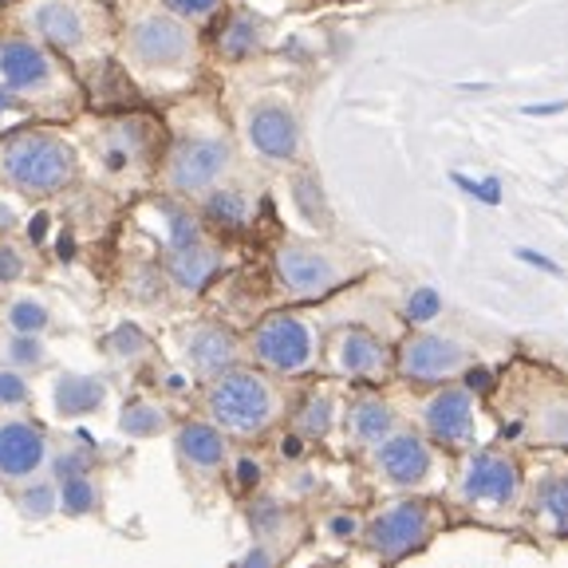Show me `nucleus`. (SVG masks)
<instances>
[{"instance_id":"14","label":"nucleus","mask_w":568,"mask_h":568,"mask_svg":"<svg viewBox=\"0 0 568 568\" xmlns=\"http://www.w3.org/2000/svg\"><path fill=\"white\" fill-rule=\"evenodd\" d=\"M466 347L435 332H418L399 347V375L410 383H443L466 367Z\"/></svg>"},{"instance_id":"24","label":"nucleus","mask_w":568,"mask_h":568,"mask_svg":"<svg viewBox=\"0 0 568 568\" xmlns=\"http://www.w3.org/2000/svg\"><path fill=\"white\" fill-rule=\"evenodd\" d=\"M52 399L63 418L95 415L106 403V383L95 379V375H60L52 387Z\"/></svg>"},{"instance_id":"29","label":"nucleus","mask_w":568,"mask_h":568,"mask_svg":"<svg viewBox=\"0 0 568 568\" xmlns=\"http://www.w3.org/2000/svg\"><path fill=\"white\" fill-rule=\"evenodd\" d=\"M99 486L88 478V474H80V478H63V486H60V509L63 514H71V517H88V514H95L99 509Z\"/></svg>"},{"instance_id":"37","label":"nucleus","mask_w":568,"mask_h":568,"mask_svg":"<svg viewBox=\"0 0 568 568\" xmlns=\"http://www.w3.org/2000/svg\"><path fill=\"white\" fill-rule=\"evenodd\" d=\"M438 312H443V301H438L435 288H418V293H410V301H407L410 324H426V320H435Z\"/></svg>"},{"instance_id":"21","label":"nucleus","mask_w":568,"mask_h":568,"mask_svg":"<svg viewBox=\"0 0 568 568\" xmlns=\"http://www.w3.org/2000/svg\"><path fill=\"white\" fill-rule=\"evenodd\" d=\"M332 367H336L339 375H347V379H379L383 372H387L390 355H387V344H383L375 332L367 328H344L336 332V339H332Z\"/></svg>"},{"instance_id":"16","label":"nucleus","mask_w":568,"mask_h":568,"mask_svg":"<svg viewBox=\"0 0 568 568\" xmlns=\"http://www.w3.org/2000/svg\"><path fill=\"white\" fill-rule=\"evenodd\" d=\"M222 268H225V253H222V245L210 237L162 253V273H166V281L174 284L178 293H186V296L205 293V288L222 276Z\"/></svg>"},{"instance_id":"12","label":"nucleus","mask_w":568,"mask_h":568,"mask_svg":"<svg viewBox=\"0 0 568 568\" xmlns=\"http://www.w3.org/2000/svg\"><path fill=\"white\" fill-rule=\"evenodd\" d=\"M52 462L48 430L32 418L0 423V481H32Z\"/></svg>"},{"instance_id":"9","label":"nucleus","mask_w":568,"mask_h":568,"mask_svg":"<svg viewBox=\"0 0 568 568\" xmlns=\"http://www.w3.org/2000/svg\"><path fill=\"white\" fill-rule=\"evenodd\" d=\"M241 134L245 142L253 146V154L265 162H296L301 159V146H304V134H301V119L296 111L284 99H253L245 106V115H241Z\"/></svg>"},{"instance_id":"40","label":"nucleus","mask_w":568,"mask_h":568,"mask_svg":"<svg viewBox=\"0 0 568 568\" xmlns=\"http://www.w3.org/2000/svg\"><path fill=\"white\" fill-rule=\"evenodd\" d=\"M17 225H20V213L9 205V197H0V237H9Z\"/></svg>"},{"instance_id":"28","label":"nucleus","mask_w":568,"mask_h":568,"mask_svg":"<svg viewBox=\"0 0 568 568\" xmlns=\"http://www.w3.org/2000/svg\"><path fill=\"white\" fill-rule=\"evenodd\" d=\"M532 509L549 517L557 529H568V478H545L532 494Z\"/></svg>"},{"instance_id":"44","label":"nucleus","mask_w":568,"mask_h":568,"mask_svg":"<svg viewBox=\"0 0 568 568\" xmlns=\"http://www.w3.org/2000/svg\"><path fill=\"white\" fill-rule=\"evenodd\" d=\"M521 257L529 261V265H537V268H545V273H560L557 265H552L549 257H537V253H529V248H521Z\"/></svg>"},{"instance_id":"42","label":"nucleus","mask_w":568,"mask_h":568,"mask_svg":"<svg viewBox=\"0 0 568 568\" xmlns=\"http://www.w3.org/2000/svg\"><path fill=\"white\" fill-rule=\"evenodd\" d=\"M328 529L336 532L339 541H347V537H355V532H359V521H355V517H332Z\"/></svg>"},{"instance_id":"2","label":"nucleus","mask_w":568,"mask_h":568,"mask_svg":"<svg viewBox=\"0 0 568 568\" xmlns=\"http://www.w3.org/2000/svg\"><path fill=\"white\" fill-rule=\"evenodd\" d=\"M0 91L40 123H75L91 111V95L80 71L44 40L0 28Z\"/></svg>"},{"instance_id":"18","label":"nucleus","mask_w":568,"mask_h":568,"mask_svg":"<svg viewBox=\"0 0 568 568\" xmlns=\"http://www.w3.org/2000/svg\"><path fill=\"white\" fill-rule=\"evenodd\" d=\"M268 44V24L253 9H222L213 28V55L222 63H245L261 55Z\"/></svg>"},{"instance_id":"33","label":"nucleus","mask_w":568,"mask_h":568,"mask_svg":"<svg viewBox=\"0 0 568 568\" xmlns=\"http://www.w3.org/2000/svg\"><path fill=\"white\" fill-rule=\"evenodd\" d=\"M296 426H301V435H308V438L328 435L332 430V399L328 395H312V399L301 407V415H296Z\"/></svg>"},{"instance_id":"20","label":"nucleus","mask_w":568,"mask_h":568,"mask_svg":"<svg viewBox=\"0 0 568 568\" xmlns=\"http://www.w3.org/2000/svg\"><path fill=\"white\" fill-rule=\"evenodd\" d=\"M174 450L186 470L217 474L230 462V435L222 426H213L210 418H186L174 430Z\"/></svg>"},{"instance_id":"19","label":"nucleus","mask_w":568,"mask_h":568,"mask_svg":"<svg viewBox=\"0 0 568 568\" xmlns=\"http://www.w3.org/2000/svg\"><path fill=\"white\" fill-rule=\"evenodd\" d=\"M517 466L506 454H474L462 474V494L474 506H509L517 497Z\"/></svg>"},{"instance_id":"6","label":"nucleus","mask_w":568,"mask_h":568,"mask_svg":"<svg viewBox=\"0 0 568 568\" xmlns=\"http://www.w3.org/2000/svg\"><path fill=\"white\" fill-rule=\"evenodd\" d=\"M166 151L159 162L154 186L182 202H197L213 186H222L237 166L233 134L217 119H190L186 103H174L166 111Z\"/></svg>"},{"instance_id":"43","label":"nucleus","mask_w":568,"mask_h":568,"mask_svg":"<svg viewBox=\"0 0 568 568\" xmlns=\"http://www.w3.org/2000/svg\"><path fill=\"white\" fill-rule=\"evenodd\" d=\"M241 568H273V557H268L265 549H253L245 560H241Z\"/></svg>"},{"instance_id":"30","label":"nucleus","mask_w":568,"mask_h":568,"mask_svg":"<svg viewBox=\"0 0 568 568\" xmlns=\"http://www.w3.org/2000/svg\"><path fill=\"white\" fill-rule=\"evenodd\" d=\"M4 359H9V367H17V372H36V367L48 364V347L40 336H20V332H12L9 344H4Z\"/></svg>"},{"instance_id":"8","label":"nucleus","mask_w":568,"mask_h":568,"mask_svg":"<svg viewBox=\"0 0 568 568\" xmlns=\"http://www.w3.org/2000/svg\"><path fill=\"white\" fill-rule=\"evenodd\" d=\"M248 355L265 372L276 375H304L316 364V328L293 312H273L248 336Z\"/></svg>"},{"instance_id":"25","label":"nucleus","mask_w":568,"mask_h":568,"mask_svg":"<svg viewBox=\"0 0 568 568\" xmlns=\"http://www.w3.org/2000/svg\"><path fill=\"white\" fill-rule=\"evenodd\" d=\"M395 410L383 399H355L347 410V430L359 446H379L387 435H395Z\"/></svg>"},{"instance_id":"3","label":"nucleus","mask_w":568,"mask_h":568,"mask_svg":"<svg viewBox=\"0 0 568 568\" xmlns=\"http://www.w3.org/2000/svg\"><path fill=\"white\" fill-rule=\"evenodd\" d=\"M9 28L44 40L80 71L83 88L115 71V9L111 0H17Z\"/></svg>"},{"instance_id":"7","label":"nucleus","mask_w":568,"mask_h":568,"mask_svg":"<svg viewBox=\"0 0 568 568\" xmlns=\"http://www.w3.org/2000/svg\"><path fill=\"white\" fill-rule=\"evenodd\" d=\"M281 415V395L273 379L248 367H230L205 387V418L230 438H257Z\"/></svg>"},{"instance_id":"41","label":"nucleus","mask_w":568,"mask_h":568,"mask_svg":"<svg viewBox=\"0 0 568 568\" xmlns=\"http://www.w3.org/2000/svg\"><path fill=\"white\" fill-rule=\"evenodd\" d=\"M237 481H241V486H257V481H261V466H257V462L241 458L237 462Z\"/></svg>"},{"instance_id":"48","label":"nucleus","mask_w":568,"mask_h":568,"mask_svg":"<svg viewBox=\"0 0 568 568\" xmlns=\"http://www.w3.org/2000/svg\"><path fill=\"white\" fill-rule=\"evenodd\" d=\"M328 4H347V0H328Z\"/></svg>"},{"instance_id":"22","label":"nucleus","mask_w":568,"mask_h":568,"mask_svg":"<svg viewBox=\"0 0 568 568\" xmlns=\"http://www.w3.org/2000/svg\"><path fill=\"white\" fill-rule=\"evenodd\" d=\"M375 466L390 486H418V481H426L435 458H430V446L423 438L403 430V435H387L375 446Z\"/></svg>"},{"instance_id":"13","label":"nucleus","mask_w":568,"mask_h":568,"mask_svg":"<svg viewBox=\"0 0 568 568\" xmlns=\"http://www.w3.org/2000/svg\"><path fill=\"white\" fill-rule=\"evenodd\" d=\"M134 217H139L142 230H151L154 237L162 241V253H166V248H182V245H194V241L210 237V233H205V222L197 217L194 202H182V197L166 194V190L142 197V205H139Z\"/></svg>"},{"instance_id":"31","label":"nucleus","mask_w":568,"mask_h":568,"mask_svg":"<svg viewBox=\"0 0 568 568\" xmlns=\"http://www.w3.org/2000/svg\"><path fill=\"white\" fill-rule=\"evenodd\" d=\"M146 347H151V339H146L142 328H134V324H119V328L106 336V352H111V359H119V364L146 355Z\"/></svg>"},{"instance_id":"10","label":"nucleus","mask_w":568,"mask_h":568,"mask_svg":"<svg viewBox=\"0 0 568 568\" xmlns=\"http://www.w3.org/2000/svg\"><path fill=\"white\" fill-rule=\"evenodd\" d=\"M273 268H276V281L284 284V293L301 296V301L328 296L347 281V268L332 253H324L316 245H304V241H284L273 253Z\"/></svg>"},{"instance_id":"38","label":"nucleus","mask_w":568,"mask_h":568,"mask_svg":"<svg viewBox=\"0 0 568 568\" xmlns=\"http://www.w3.org/2000/svg\"><path fill=\"white\" fill-rule=\"evenodd\" d=\"M55 474H60V481L63 478H80V474H91V458L83 450L60 454V458H55Z\"/></svg>"},{"instance_id":"46","label":"nucleus","mask_w":568,"mask_h":568,"mask_svg":"<svg viewBox=\"0 0 568 568\" xmlns=\"http://www.w3.org/2000/svg\"><path fill=\"white\" fill-rule=\"evenodd\" d=\"M281 450L288 454V458H301V450H304V446H301V438H284V446H281Z\"/></svg>"},{"instance_id":"23","label":"nucleus","mask_w":568,"mask_h":568,"mask_svg":"<svg viewBox=\"0 0 568 568\" xmlns=\"http://www.w3.org/2000/svg\"><path fill=\"white\" fill-rule=\"evenodd\" d=\"M197 217L205 222V230H245L253 222V197L237 186H213L210 194H202L194 202Z\"/></svg>"},{"instance_id":"27","label":"nucleus","mask_w":568,"mask_h":568,"mask_svg":"<svg viewBox=\"0 0 568 568\" xmlns=\"http://www.w3.org/2000/svg\"><path fill=\"white\" fill-rule=\"evenodd\" d=\"M119 430H123L126 438H154L166 430V407H159V403H146V399H134L123 407V415H119Z\"/></svg>"},{"instance_id":"36","label":"nucleus","mask_w":568,"mask_h":568,"mask_svg":"<svg viewBox=\"0 0 568 568\" xmlns=\"http://www.w3.org/2000/svg\"><path fill=\"white\" fill-rule=\"evenodd\" d=\"M28 276V253L12 245L9 237H0V284H20Z\"/></svg>"},{"instance_id":"4","label":"nucleus","mask_w":568,"mask_h":568,"mask_svg":"<svg viewBox=\"0 0 568 568\" xmlns=\"http://www.w3.org/2000/svg\"><path fill=\"white\" fill-rule=\"evenodd\" d=\"M83 126V162L99 170L111 190H154L166 151V119L154 111H103L75 119Z\"/></svg>"},{"instance_id":"35","label":"nucleus","mask_w":568,"mask_h":568,"mask_svg":"<svg viewBox=\"0 0 568 568\" xmlns=\"http://www.w3.org/2000/svg\"><path fill=\"white\" fill-rule=\"evenodd\" d=\"M28 399H32V387H28L24 372L4 367V372H0V407L17 410V407H28Z\"/></svg>"},{"instance_id":"5","label":"nucleus","mask_w":568,"mask_h":568,"mask_svg":"<svg viewBox=\"0 0 568 568\" xmlns=\"http://www.w3.org/2000/svg\"><path fill=\"white\" fill-rule=\"evenodd\" d=\"M83 151L60 123H24L0 134V190L48 202L80 186Z\"/></svg>"},{"instance_id":"26","label":"nucleus","mask_w":568,"mask_h":568,"mask_svg":"<svg viewBox=\"0 0 568 568\" xmlns=\"http://www.w3.org/2000/svg\"><path fill=\"white\" fill-rule=\"evenodd\" d=\"M4 324H9V332H20V336H44L52 328V312L36 296H12L4 304Z\"/></svg>"},{"instance_id":"39","label":"nucleus","mask_w":568,"mask_h":568,"mask_svg":"<svg viewBox=\"0 0 568 568\" xmlns=\"http://www.w3.org/2000/svg\"><path fill=\"white\" fill-rule=\"evenodd\" d=\"M28 123V115L20 111L17 103H12L4 91H0V134H9V131H17V126H24Z\"/></svg>"},{"instance_id":"34","label":"nucleus","mask_w":568,"mask_h":568,"mask_svg":"<svg viewBox=\"0 0 568 568\" xmlns=\"http://www.w3.org/2000/svg\"><path fill=\"white\" fill-rule=\"evenodd\" d=\"M162 9H170L174 17L190 20V24H213L217 20V12L225 9V0H159Z\"/></svg>"},{"instance_id":"32","label":"nucleus","mask_w":568,"mask_h":568,"mask_svg":"<svg viewBox=\"0 0 568 568\" xmlns=\"http://www.w3.org/2000/svg\"><path fill=\"white\" fill-rule=\"evenodd\" d=\"M17 506L24 517H48L60 506V489H55L52 481H28L24 494L17 497Z\"/></svg>"},{"instance_id":"15","label":"nucleus","mask_w":568,"mask_h":568,"mask_svg":"<svg viewBox=\"0 0 568 568\" xmlns=\"http://www.w3.org/2000/svg\"><path fill=\"white\" fill-rule=\"evenodd\" d=\"M182 359H186V367L197 379L210 383L222 372H230V367H237L241 339L230 328H222V324H210V320L205 324H190L182 332Z\"/></svg>"},{"instance_id":"11","label":"nucleus","mask_w":568,"mask_h":568,"mask_svg":"<svg viewBox=\"0 0 568 568\" xmlns=\"http://www.w3.org/2000/svg\"><path fill=\"white\" fill-rule=\"evenodd\" d=\"M430 529H435V509L426 506V501H395V506L383 509L367 525V545L379 557L395 560V557H407L410 549H418L430 537Z\"/></svg>"},{"instance_id":"47","label":"nucleus","mask_w":568,"mask_h":568,"mask_svg":"<svg viewBox=\"0 0 568 568\" xmlns=\"http://www.w3.org/2000/svg\"><path fill=\"white\" fill-rule=\"evenodd\" d=\"M470 387L474 390H486L489 387V372H470Z\"/></svg>"},{"instance_id":"1","label":"nucleus","mask_w":568,"mask_h":568,"mask_svg":"<svg viewBox=\"0 0 568 568\" xmlns=\"http://www.w3.org/2000/svg\"><path fill=\"white\" fill-rule=\"evenodd\" d=\"M115 63L146 103H170L197 88L205 68L202 28L162 9L159 0H111Z\"/></svg>"},{"instance_id":"17","label":"nucleus","mask_w":568,"mask_h":568,"mask_svg":"<svg viewBox=\"0 0 568 568\" xmlns=\"http://www.w3.org/2000/svg\"><path fill=\"white\" fill-rule=\"evenodd\" d=\"M426 435L435 438L438 446H470L474 438V399L466 387H443L438 395H430L423 407Z\"/></svg>"},{"instance_id":"45","label":"nucleus","mask_w":568,"mask_h":568,"mask_svg":"<svg viewBox=\"0 0 568 568\" xmlns=\"http://www.w3.org/2000/svg\"><path fill=\"white\" fill-rule=\"evenodd\" d=\"M560 111H568V103H545V106H529L525 115H560Z\"/></svg>"}]
</instances>
